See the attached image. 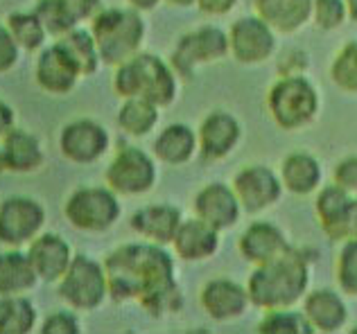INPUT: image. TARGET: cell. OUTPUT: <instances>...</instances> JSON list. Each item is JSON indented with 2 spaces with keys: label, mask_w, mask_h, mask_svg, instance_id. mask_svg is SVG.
<instances>
[{
  "label": "cell",
  "mask_w": 357,
  "mask_h": 334,
  "mask_svg": "<svg viewBox=\"0 0 357 334\" xmlns=\"http://www.w3.org/2000/svg\"><path fill=\"white\" fill-rule=\"evenodd\" d=\"M105 271L109 296L118 303L136 301L154 319L183 310L174 257L161 244L143 242L120 246L107 255Z\"/></svg>",
  "instance_id": "obj_1"
},
{
  "label": "cell",
  "mask_w": 357,
  "mask_h": 334,
  "mask_svg": "<svg viewBox=\"0 0 357 334\" xmlns=\"http://www.w3.org/2000/svg\"><path fill=\"white\" fill-rule=\"evenodd\" d=\"M310 280H312V255L301 248H289L271 262L253 267L247 280L249 301L262 312L294 308L305 299Z\"/></svg>",
  "instance_id": "obj_2"
},
{
  "label": "cell",
  "mask_w": 357,
  "mask_h": 334,
  "mask_svg": "<svg viewBox=\"0 0 357 334\" xmlns=\"http://www.w3.org/2000/svg\"><path fill=\"white\" fill-rule=\"evenodd\" d=\"M114 90L122 100L143 97L158 109H165L174 104L178 95V75L170 66V61L140 50L125 63L116 66Z\"/></svg>",
  "instance_id": "obj_3"
},
{
  "label": "cell",
  "mask_w": 357,
  "mask_h": 334,
  "mask_svg": "<svg viewBox=\"0 0 357 334\" xmlns=\"http://www.w3.org/2000/svg\"><path fill=\"white\" fill-rule=\"evenodd\" d=\"M140 14L143 12H138L134 7L129 9L111 7V9H102L93 18L91 34L96 39L102 63L116 68L143 50L147 27Z\"/></svg>",
  "instance_id": "obj_4"
},
{
  "label": "cell",
  "mask_w": 357,
  "mask_h": 334,
  "mask_svg": "<svg viewBox=\"0 0 357 334\" xmlns=\"http://www.w3.org/2000/svg\"><path fill=\"white\" fill-rule=\"evenodd\" d=\"M319 109V90L305 75H280L267 90V111L283 132H301L312 125Z\"/></svg>",
  "instance_id": "obj_5"
},
{
  "label": "cell",
  "mask_w": 357,
  "mask_h": 334,
  "mask_svg": "<svg viewBox=\"0 0 357 334\" xmlns=\"http://www.w3.org/2000/svg\"><path fill=\"white\" fill-rule=\"evenodd\" d=\"M231 57L229 32L215 25H202L197 30L178 36L170 54V66L178 79H192L197 70Z\"/></svg>",
  "instance_id": "obj_6"
},
{
  "label": "cell",
  "mask_w": 357,
  "mask_h": 334,
  "mask_svg": "<svg viewBox=\"0 0 357 334\" xmlns=\"http://www.w3.org/2000/svg\"><path fill=\"white\" fill-rule=\"evenodd\" d=\"M59 299L68 305L70 310L93 312L98 310L109 296V280L105 264L89 255H75L59 280Z\"/></svg>",
  "instance_id": "obj_7"
},
{
  "label": "cell",
  "mask_w": 357,
  "mask_h": 334,
  "mask_svg": "<svg viewBox=\"0 0 357 334\" xmlns=\"http://www.w3.org/2000/svg\"><path fill=\"white\" fill-rule=\"evenodd\" d=\"M120 201L111 188H79L75 190L63 206L68 224L84 233H107L120 219Z\"/></svg>",
  "instance_id": "obj_8"
},
{
  "label": "cell",
  "mask_w": 357,
  "mask_h": 334,
  "mask_svg": "<svg viewBox=\"0 0 357 334\" xmlns=\"http://www.w3.org/2000/svg\"><path fill=\"white\" fill-rule=\"evenodd\" d=\"M156 159L145 150L125 145L116 152L105 170L107 188L118 197H140L156 185Z\"/></svg>",
  "instance_id": "obj_9"
},
{
  "label": "cell",
  "mask_w": 357,
  "mask_h": 334,
  "mask_svg": "<svg viewBox=\"0 0 357 334\" xmlns=\"http://www.w3.org/2000/svg\"><path fill=\"white\" fill-rule=\"evenodd\" d=\"M276 30L258 14L240 16L229 27L231 57L242 66H260L276 54Z\"/></svg>",
  "instance_id": "obj_10"
},
{
  "label": "cell",
  "mask_w": 357,
  "mask_h": 334,
  "mask_svg": "<svg viewBox=\"0 0 357 334\" xmlns=\"http://www.w3.org/2000/svg\"><path fill=\"white\" fill-rule=\"evenodd\" d=\"M233 190L247 215H260V212L278 206L285 192L278 172L262 163H251L238 170L233 176Z\"/></svg>",
  "instance_id": "obj_11"
},
{
  "label": "cell",
  "mask_w": 357,
  "mask_h": 334,
  "mask_svg": "<svg viewBox=\"0 0 357 334\" xmlns=\"http://www.w3.org/2000/svg\"><path fill=\"white\" fill-rule=\"evenodd\" d=\"M45 210L30 197H9L0 203V242L18 248L39 235Z\"/></svg>",
  "instance_id": "obj_12"
},
{
  "label": "cell",
  "mask_w": 357,
  "mask_h": 334,
  "mask_svg": "<svg viewBox=\"0 0 357 334\" xmlns=\"http://www.w3.org/2000/svg\"><path fill=\"white\" fill-rule=\"evenodd\" d=\"M111 136L96 120L82 118L68 122L59 134V150L66 161L75 165L98 163L109 152Z\"/></svg>",
  "instance_id": "obj_13"
},
{
  "label": "cell",
  "mask_w": 357,
  "mask_h": 334,
  "mask_svg": "<svg viewBox=\"0 0 357 334\" xmlns=\"http://www.w3.org/2000/svg\"><path fill=\"white\" fill-rule=\"evenodd\" d=\"M197 141H199L202 161L220 163L238 150L242 141V125L229 111L215 109L202 120L199 129H197Z\"/></svg>",
  "instance_id": "obj_14"
},
{
  "label": "cell",
  "mask_w": 357,
  "mask_h": 334,
  "mask_svg": "<svg viewBox=\"0 0 357 334\" xmlns=\"http://www.w3.org/2000/svg\"><path fill=\"white\" fill-rule=\"evenodd\" d=\"M192 212L195 217L204 219L206 224L218 228L220 233L233 228L242 217V206L233 185L224 181L206 183L204 188L195 194L192 199Z\"/></svg>",
  "instance_id": "obj_15"
},
{
  "label": "cell",
  "mask_w": 357,
  "mask_h": 334,
  "mask_svg": "<svg viewBox=\"0 0 357 334\" xmlns=\"http://www.w3.org/2000/svg\"><path fill=\"white\" fill-rule=\"evenodd\" d=\"M199 305L206 317L215 323H229L244 317L251 301L247 285H240L231 278H215L202 287Z\"/></svg>",
  "instance_id": "obj_16"
},
{
  "label": "cell",
  "mask_w": 357,
  "mask_h": 334,
  "mask_svg": "<svg viewBox=\"0 0 357 334\" xmlns=\"http://www.w3.org/2000/svg\"><path fill=\"white\" fill-rule=\"evenodd\" d=\"M32 12L54 39L75 30L82 21H93L102 12L100 0H39Z\"/></svg>",
  "instance_id": "obj_17"
},
{
  "label": "cell",
  "mask_w": 357,
  "mask_h": 334,
  "mask_svg": "<svg viewBox=\"0 0 357 334\" xmlns=\"http://www.w3.org/2000/svg\"><path fill=\"white\" fill-rule=\"evenodd\" d=\"M292 248L287 235L271 221H253L242 230L238 239V253L253 267L271 262Z\"/></svg>",
  "instance_id": "obj_18"
},
{
  "label": "cell",
  "mask_w": 357,
  "mask_h": 334,
  "mask_svg": "<svg viewBox=\"0 0 357 334\" xmlns=\"http://www.w3.org/2000/svg\"><path fill=\"white\" fill-rule=\"evenodd\" d=\"M222 233L211 224H206L199 217L183 219L172 239L174 255L183 262H206L213 255H218L222 246Z\"/></svg>",
  "instance_id": "obj_19"
},
{
  "label": "cell",
  "mask_w": 357,
  "mask_h": 334,
  "mask_svg": "<svg viewBox=\"0 0 357 334\" xmlns=\"http://www.w3.org/2000/svg\"><path fill=\"white\" fill-rule=\"evenodd\" d=\"M353 194L342 190L340 185H324L317 190L314 199V215L319 221V228L324 230V235L331 242L342 244L349 237V212H351Z\"/></svg>",
  "instance_id": "obj_20"
},
{
  "label": "cell",
  "mask_w": 357,
  "mask_h": 334,
  "mask_svg": "<svg viewBox=\"0 0 357 334\" xmlns=\"http://www.w3.org/2000/svg\"><path fill=\"white\" fill-rule=\"evenodd\" d=\"M30 264L43 283H59L73 262V248L57 233L36 235L27 250Z\"/></svg>",
  "instance_id": "obj_21"
},
{
  "label": "cell",
  "mask_w": 357,
  "mask_h": 334,
  "mask_svg": "<svg viewBox=\"0 0 357 334\" xmlns=\"http://www.w3.org/2000/svg\"><path fill=\"white\" fill-rule=\"evenodd\" d=\"M181 221H183L181 210L172 206V203H152V206L138 208L131 215L129 226L145 242L170 246Z\"/></svg>",
  "instance_id": "obj_22"
},
{
  "label": "cell",
  "mask_w": 357,
  "mask_h": 334,
  "mask_svg": "<svg viewBox=\"0 0 357 334\" xmlns=\"http://www.w3.org/2000/svg\"><path fill=\"white\" fill-rule=\"evenodd\" d=\"M303 314L307 323L319 334H335L349 323V308L340 292L331 287L307 292L303 299Z\"/></svg>",
  "instance_id": "obj_23"
},
{
  "label": "cell",
  "mask_w": 357,
  "mask_h": 334,
  "mask_svg": "<svg viewBox=\"0 0 357 334\" xmlns=\"http://www.w3.org/2000/svg\"><path fill=\"white\" fill-rule=\"evenodd\" d=\"M34 77L39 88H43L50 95H66L75 88V84L82 77L77 66L68 59L57 43H52L50 48H45L39 59H36Z\"/></svg>",
  "instance_id": "obj_24"
},
{
  "label": "cell",
  "mask_w": 357,
  "mask_h": 334,
  "mask_svg": "<svg viewBox=\"0 0 357 334\" xmlns=\"http://www.w3.org/2000/svg\"><path fill=\"white\" fill-rule=\"evenodd\" d=\"M43 165L39 141L21 129H9L0 138V174H27Z\"/></svg>",
  "instance_id": "obj_25"
},
{
  "label": "cell",
  "mask_w": 357,
  "mask_h": 334,
  "mask_svg": "<svg viewBox=\"0 0 357 334\" xmlns=\"http://www.w3.org/2000/svg\"><path fill=\"white\" fill-rule=\"evenodd\" d=\"M199 152L197 132L185 122H172L158 132L152 145V156L163 165L181 167L190 163Z\"/></svg>",
  "instance_id": "obj_26"
},
{
  "label": "cell",
  "mask_w": 357,
  "mask_h": 334,
  "mask_svg": "<svg viewBox=\"0 0 357 334\" xmlns=\"http://www.w3.org/2000/svg\"><path fill=\"white\" fill-rule=\"evenodd\" d=\"M314 0H251L253 12L267 21L276 34H296L312 23Z\"/></svg>",
  "instance_id": "obj_27"
},
{
  "label": "cell",
  "mask_w": 357,
  "mask_h": 334,
  "mask_svg": "<svg viewBox=\"0 0 357 334\" xmlns=\"http://www.w3.org/2000/svg\"><path fill=\"white\" fill-rule=\"evenodd\" d=\"M280 181H283L285 192L294 197H310L324 183V170L312 154L307 152H292L280 161L278 170Z\"/></svg>",
  "instance_id": "obj_28"
},
{
  "label": "cell",
  "mask_w": 357,
  "mask_h": 334,
  "mask_svg": "<svg viewBox=\"0 0 357 334\" xmlns=\"http://www.w3.org/2000/svg\"><path fill=\"white\" fill-rule=\"evenodd\" d=\"M161 120V109L143 97H127L122 100V106L118 109L116 122L118 127L131 138H145L156 129Z\"/></svg>",
  "instance_id": "obj_29"
},
{
  "label": "cell",
  "mask_w": 357,
  "mask_h": 334,
  "mask_svg": "<svg viewBox=\"0 0 357 334\" xmlns=\"http://www.w3.org/2000/svg\"><path fill=\"white\" fill-rule=\"evenodd\" d=\"M39 276L30 264V257L21 250L0 253V296H18L32 289Z\"/></svg>",
  "instance_id": "obj_30"
},
{
  "label": "cell",
  "mask_w": 357,
  "mask_h": 334,
  "mask_svg": "<svg viewBox=\"0 0 357 334\" xmlns=\"http://www.w3.org/2000/svg\"><path fill=\"white\" fill-rule=\"evenodd\" d=\"M54 43L68 54V59L77 66L82 77H91L98 72L102 59H100L98 45H96V39H93L91 30H79V27H75V30H70L68 34L59 36Z\"/></svg>",
  "instance_id": "obj_31"
},
{
  "label": "cell",
  "mask_w": 357,
  "mask_h": 334,
  "mask_svg": "<svg viewBox=\"0 0 357 334\" xmlns=\"http://www.w3.org/2000/svg\"><path fill=\"white\" fill-rule=\"evenodd\" d=\"M36 323L34 305L18 296H0V334H27Z\"/></svg>",
  "instance_id": "obj_32"
},
{
  "label": "cell",
  "mask_w": 357,
  "mask_h": 334,
  "mask_svg": "<svg viewBox=\"0 0 357 334\" xmlns=\"http://www.w3.org/2000/svg\"><path fill=\"white\" fill-rule=\"evenodd\" d=\"M7 30L12 32L14 41L18 43V48L25 50V52H36L45 43V32L43 23L39 21V16L34 12H16V14H9L7 16Z\"/></svg>",
  "instance_id": "obj_33"
},
{
  "label": "cell",
  "mask_w": 357,
  "mask_h": 334,
  "mask_svg": "<svg viewBox=\"0 0 357 334\" xmlns=\"http://www.w3.org/2000/svg\"><path fill=\"white\" fill-rule=\"evenodd\" d=\"M260 334H314L303 310H269L258 323Z\"/></svg>",
  "instance_id": "obj_34"
},
{
  "label": "cell",
  "mask_w": 357,
  "mask_h": 334,
  "mask_svg": "<svg viewBox=\"0 0 357 334\" xmlns=\"http://www.w3.org/2000/svg\"><path fill=\"white\" fill-rule=\"evenodd\" d=\"M331 79L342 93L357 95V39L342 45L331 63Z\"/></svg>",
  "instance_id": "obj_35"
},
{
  "label": "cell",
  "mask_w": 357,
  "mask_h": 334,
  "mask_svg": "<svg viewBox=\"0 0 357 334\" xmlns=\"http://www.w3.org/2000/svg\"><path fill=\"white\" fill-rule=\"evenodd\" d=\"M335 276L340 289L346 296L357 299V239L342 242V248L335 260Z\"/></svg>",
  "instance_id": "obj_36"
},
{
  "label": "cell",
  "mask_w": 357,
  "mask_h": 334,
  "mask_svg": "<svg viewBox=\"0 0 357 334\" xmlns=\"http://www.w3.org/2000/svg\"><path fill=\"white\" fill-rule=\"evenodd\" d=\"M351 21L346 0H314L312 3V23L321 32H335Z\"/></svg>",
  "instance_id": "obj_37"
},
{
  "label": "cell",
  "mask_w": 357,
  "mask_h": 334,
  "mask_svg": "<svg viewBox=\"0 0 357 334\" xmlns=\"http://www.w3.org/2000/svg\"><path fill=\"white\" fill-rule=\"evenodd\" d=\"M333 183L357 197V156H346L333 170Z\"/></svg>",
  "instance_id": "obj_38"
},
{
  "label": "cell",
  "mask_w": 357,
  "mask_h": 334,
  "mask_svg": "<svg viewBox=\"0 0 357 334\" xmlns=\"http://www.w3.org/2000/svg\"><path fill=\"white\" fill-rule=\"evenodd\" d=\"M278 75H305L310 68V54L301 48H289L285 50L283 57L276 63Z\"/></svg>",
  "instance_id": "obj_39"
},
{
  "label": "cell",
  "mask_w": 357,
  "mask_h": 334,
  "mask_svg": "<svg viewBox=\"0 0 357 334\" xmlns=\"http://www.w3.org/2000/svg\"><path fill=\"white\" fill-rule=\"evenodd\" d=\"M79 321L73 312H54L45 319L41 334H79Z\"/></svg>",
  "instance_id": "obj_40"
},
{
  "label": "cell",
  "mask_w": 357,
  "mask_h": 334,
  "mask_svg": "<svg viewBox=\"0 0 357 334\" xmlns=\"http://www.w3.org/2000/svg\"><path fill=\"white\" fill-rule=\"evenodd\" d=\"M18 43L14 41L12 32L7 30V25H0V75L9 72L18 61Z\"/></svg>",
  "instance_id": "obj_41"
},
{
  "label": "cell",
  "mask_w": 357,
  "mask_h": 334,
  "mask_svg": "<svg viewBox=\"0 0 357 334\" xmlns=\"http://www.w3.org/2000/svg\"><path fill=\"white\" fill-rule=\"evenodd\" d=\"M240 5V0H197V9L206 16H227Z\"/></svg>",
  "instance_id": "obj_42"
},
{
  "label": "cell",
  "mask_w": 357,
  "mask_h": 334,
  "mask_svg": "<svg viewBox=\"0 0 357 334\" xmlns=\"http://www.w3.org/2000/svg\"><path fill=\"white\" fill-rule=\"evenodd\" d=\"M9 129H14V111L12 106L0 100V138H3Z\"/></svg>",
  "instance_id": "obj_43"
},
{
  "label": "cell",
  "mask_w": 357,
  "mask_h": 334,
  "mask_svg": "<svg viewBox=\"0 0 357 334\" xmlns=\"http://www.w3.org/2000/svg\"><path fill=\"white\" fill-rule=\"evenodd\" d=\"M349 237L346 239H357V197H353L351 201V212H349Z\"/></svg>",
  "instance_id": "obj_44"
},
{
  "label": "cell",
  "mask_w": 357,
  "mask_h": 334,
  "mask_svg": "<svg viewBox=\"0 0 357 334\" xmlns=\"http://www.w3.org/2000/svg\"><path fill=\"white\" fill-rule=\"evenodd\" d=\"M127 3H129V7L138 9V12H152V9H156L163 0H127Z\"/></svg>",
  "instance_id": "obj_45"
},
{
  "label": "cell",
  "mask_w": 357,
  "mask_h": 334,
  "mask_svg": "<svg viewBox=\"0 0 357 334\" xmlns=\"http://www.w3.org/2000/svg\"><path fill=\"white\" fill-rule=\"evenodd\" d=\"M163 3L170 5V7H181V9H185V7H195L197 0H163Z\"/></svg>",
  "instance_id": "obj_46"
},
{
  "label": "cell",
  "mask_w": 357,
  "mask_h": 334,
  "mask_svg": "<svg viewBox=\"0 0 357 334\" xmlns=\"http://www.w3.org/2000/svg\"><path fill=\"white\" fill-rule=\"evenodd\" d=\"M351 332H353V334H357V326H355V328H353V330H351Z\"/></svg>",
  "instance_id": "obj_47"
}]
</instances>
